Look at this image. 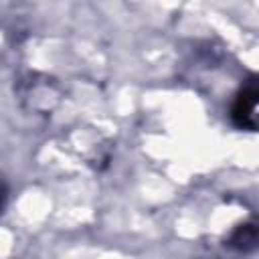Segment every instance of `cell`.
Instances as JSON below:
<instances>
[{
  "mask_svg": "<svg viewBox=\"0 0 259 259\" xmlns=\"http://www.w3.org/2000/svg\"><path fill=\"white\" fill-rule=\"evenodd\" d=\"M6 194H8V188H6V182L0 178V208L4 206V200H6Z\"/></svg>",
  "mask_w": 259,
  "mask_h": 259,
  "instance_id": "3",
  "label": "cell"
},
{
  "mask_svg": "<svg viewBox=\"0 0 259 259\" xmlns=\"http://www.w3.org/2000/svg\"><path fill=\"white\" fill-rule=\"evenodd\" d=\"M229 245L235 247V249H239V251H251V249H255V245H257V227H255V223L251 221V223L239 225L233 231V235L229 237Z\"/></svg>",
  "mask_w": 259,
  "mask_h": 259,
  "instance_id": "2",
  "label": "cell"
},
{
  "mask_svg": "<svg viewBox=\"0 0 259 259\" xmlns=\"http://www.w3.org/2000/svg\"><path fill=\"white\" fill-rule=\"evenodd\" d=\"M257 97H259L257 77L251 75L237 91L235 101L231 105V121L239 130H247V132L257 130Z\"/></svg>",
  "mask_w": 259,
  "mask_h": 259,
  "instance_id": "1",
  "label": "cell"
}]
</instances>
